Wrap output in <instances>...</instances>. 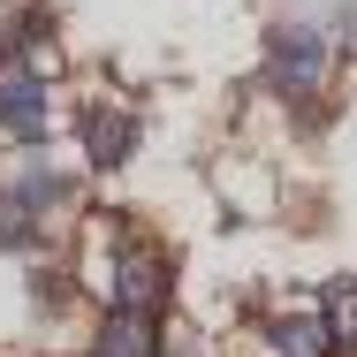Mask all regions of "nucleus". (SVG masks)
<instances>
[{
    "mask_svg": "<svg viewBox=\"0 0 357 357\" xmlns=\"http://www.w3.org/2000/svg\"><path fill=\"white\" fill-rule=\"evenodd\" d=\"M84 152H91V167H122L137 152V114L130 107H91L84 114Z\"/></svg>",
    "mask_w": 357,
    "mask_h": 357,
    "instance_id": "nucleus-4",
    "label": "nucleus"
},
{
    "mask_svg": "<svg viewBox=\"0 0 357 357\" xmlns=\"http://www.w3.org/2000/svg\"><path fill=\"white\" fill-rule=\"evenodd\" d=\"M54 130V84L38 69H0V137L38 144Z\"/></svg>",
    "mask_w": 357,
    "mask_h": 357,
    "instance_id": "nucleus-3",
    "label": "nucleus"
},
{
    "mask_svg": "<svg viewBox=\"0 0 357 357\" xmlns=\"http://www.w3.org/2000/svg\"><path fill=\"white\" fill-rule=\"evenodd\" d=\"M266 84H274L282 99H312V91L327 84V38H319L312 23H282V31L266 38Z\"/></svg>",
    "mask_w": 357,
    "mask_h": 357,
    "instance_id": "nucleus-2",
    "label": "nucleus"
},
{
    "mask_svg": "<svg viewBox=\"0 0 357 357\" xmlns=\"http://www.w3.org/2000/svg\"><path fill=\"white\" fill-rule=\"evenodd\" d=\"M107 304L114 312H144V319L167 304V259L144 236H122L114 243V259H107Z\"/></svg>",
    "mask_w": 357,
    "mask_h": 357,
    "instance_id": "nucleus-1",
    "label": "nucleus"
},
{
    "mask_svg": "<svg viewBox=\"0 0 357 357\" xmlns=\"http://www.w3.org/2000/svg\"><path fill=\"white\" fill-rule=\"evenodd\" d=\"M327 335L335 342H357V282H335V296H327Z\"/></svg>",
    "mask_w": 357,
    "mask_h": 357,
    "instance_id": "nucleus-7",
    "label": "nucleus"
},
{
    "mask_svg": "<svg viewBox=\"0 0 357 357\" xmlns=\"http://www.w3.org/2000/svg\"><path fill=\"white\" fill-rule=\"evenodd\" d=\"M91 357H160V342H152V319H144V312H107V327H99Z\"/></svg>",
    "mask_w": 357,
    "mask_h": 357,
    "instance_id": "nucleus-6",
    "label": "nucleus"
},
{
    "mask_svg": "<svg viewBox=\"0 0 357 357\" xmlns=\"http://www.w3.org/2000/svg\"><path fill=\"white\" fill-rule=\"evenodd\" d=\"M266 342H274V357H327L335 350V335H327L319 312H274L266 319Z\"/></svg>",
    "mask_w": 357,
    "mask_h": 357,
    "instance_id": "nucleus-5",
    "label": "nucleus"
}]
</instances>
